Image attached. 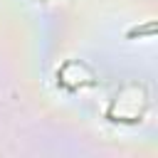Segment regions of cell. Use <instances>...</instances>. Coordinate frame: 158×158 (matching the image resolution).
<instances>
[{
    "label": "cell",
    "instance_id": "6da1fadb",
    "mask_svg": "<svg viewBox=\"0 0 158 158\" xmlns=\"http://www.w3.org/2000/svg\"><path fill=\"white\" fill-rule=\"evenodd\" d=\"M153 32H156V22H148V25H143V27H133V30H128V40L141 37V35H153Z\"/></svg>",
    "mask_w": 158,
    "mask_h": 158
}]
</instances>
